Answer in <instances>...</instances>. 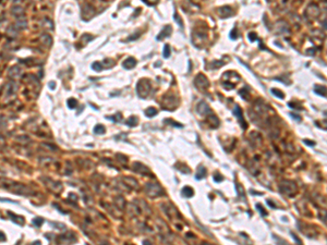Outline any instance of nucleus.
I'll list each match as a JSON object with an SVG mask.
<instances>
[{"mask_svg":"<svg viewBox=\"0 0 327 245\" xmlns=\"http://www.w3.org/2000/svg\"><path fill=\"white\" fill-rule=\"evenodd\" d=\"M303 143L306 144V145H309V146H314V145H315V142H311V141H309V139H304Z\"/></svg>","mask_w":327,"mask_h":245,"instance_id":"nucleus-37","label":"nucleus"},{"mask_svg":"<svg viewBox=\"0 0 327 245\" xmlns=\"http://www.w3.org/2000/svg\"><path fill=\"white\" fill-rule=\"evenodd\" d=\"M41 222H43V219H40V218H37V219H35V220L33 221V223L35 224L36 227H39L40 223H41Z\"/></svg>","mask_w":327,"mask_h":245,"instance_id":"nucleus-36","label":"nucleus"},{"mask_svg":"<svg viewBox=\"0 0 327 245\" xmlns=\"http://www.w3.org/2000/svg\"><path fill=\"white\" fill-rule=\"evenodd\" d=\"M145 192L149 197H158V196L164 195V191L160 187L159 184L157 183H146L145 185Z\"/></svg>","mask_w":327,"mask_h":245,"instance_id":"nucleus-2","label":"nucleus"},{"mask_svg":"<svg viewBox=\"0 0 327 245\" xmlns=\"http://www.w3.org/2000/svg\"><path fill=\"white\" fill-rule=\"evenodd\" d=\"M171 32H172V27H171L170 25H167V26H165L159 32V34L157 35L156 39L158 40V41H160V40H162L164 38L169 37V36L171 35Z\"/></svg>","mask_w":327,"mask_h":245,"instance_id":"nucleus-11","label":"nucleus"},{"mask_svg":"<svg viewBox=\"0 0 327 245\" xmlns=\"http://www.w3.org/2000/svg\"><path fill=\"white\" fill-rule=\"evenodd\" d=\"M206 39V34H203L201 32H194L192 35V40L195 46H198L200 44H203L204 40Z\"/></svg>","mask_w":327,"mask_h":245,"instance_id":"nucleus-8","label":"nucleus"},{"mask_svg":"<svg viewBox=\"0 0 327 245\" xmlns=\"http://www.w3.org/2000/svg\"><path fill=\"white\" fill-rule=\"evenodd\" d=\"M158 113L157 112V109L154 107H149L148 109H146L145 110V115H146V117H148V118H153V117H155Z\"/></svg>","mask_w":327,"mask_h":245,"instance_id":"nucleus-19","label":"nucleus"},{"mask_svg":"<svg viewBox=\"0 0 327 245\" xmlns=\"http://www.w3.org/2000/svg\"><path fill=\"white\" fill-rule=\"evenodd\" d=\"M193 194H194V191H193L192 187L184 186L183 188H182V196H184V197L190 198V197H192L193 196Z\"/></svg>","mask_w":327,"mask_h":245,"instance_id":"nucleus-17","label":"nucleus"},{"mask_svg":"<svg viewBox=\"0 0 327 245\" xmlns=\"http://www.w3.org/2000/svg\"><path fill=\"white\" fill-rule=\"evenodd\" d=\"M0 241H6V237L3 236V233L0 232Z\"/></svg>","mask_w":327,"mask_h":245,"instance_id":"nucleus-39","label":"nucleus"},{"mask_svg":"<svg viewBox=\"0 0 327 245\" xmlns=\"http://www.w3.org/2000/svg\"><path fill=\"white\" fill-rule=\"evenodd\" d=\"M177 97L175 95H165L162 98V108L166 110H174L177 105H178V100H176Z\"/></svg>","mask_w":327,"mask_h":245,"instance_id":"nucleus-4","label":"nucleus"},{"mask_svg":"<svg viewBox=\"0 0 327 245\" xmlns=\"http://www.w3.org/2000/svg\"><path fill=\"white\" fill-rule=\"evenodd\" d=\"M92 69L95 70V71H97V72L103 71V64H102L100 62H94L93 64H92Z\"/></svg>","mask_w":327,"mask_h":245,"instance_id":"nucleus-23","label":"nucleus"},{"mask_svg":"<svg viewBox=\"0 0 327 245\" xmlns=\"http://www.w3.org/2000/svg\"><path fill=\"white\" fill-rule=\"evenodd\" d=\"M162 56H164V58H166V59L170 57V46L168 44H166L164 46V54H162Z\"/></svg>","mask_w":327,"mask_h":245,"instance_id":"nucleus-22","label":"nucleus"},{"mask_svg":"<svg viewBox=\"0 0 327 245\" xmlns=\"http://www.w3.org/2000/svg\"><path fill=\"white\" fill-rule=\"evenodd\" d=\"M138 122H139V119H138L136 117L132 116L131 118H129V119L127 120V125L133 128V126H136V125H138Z\"/></svg>","mask_w":327,"mask_h":245,"instance_id":"nucleus-18","label":"nucleus"},{"mask_svg":"<svg viewBox=\"0 0 327 245\" xmlns=\"http://www.w3.org/2000/svg\"><path fill=\"white\" fill-rule=\"evenodd\" d=\"M289 115H290V117H291L292 119H295V120L298 121V122H301V120H302V118H301L299 115H296V113H293V112H290Z\"/></svg>","mask_w":327,"mask_h":245,"instance_id":"nucleus-33","label":"nucleus"},{"mask_svg":"<svg viewBox=\"0 0 327 245\" xmlns=\"http://www.w3.org/2000/svg\"><path fill=\"white\" fill-rule=\"evenodd\" d=\"M288 106L290 108H293V109H299V110H302V109H303V107H299V106H297L296 104H293V103H288Z\"/></svg>","mask_w":327,"mask_h":245,"instance_id":"nucleus-35","label":"nucleus"},{"mask_svg":"<svg viewBox=\"0 0 327 245\" xmlns=\"http://www.w3.org/2000/svg\"><path fill=\"white\" fill-rule=\"evenodd\" d=\"M270 92H272V94H273L274 96H276V97L280 98V99H283V98H285V94L282 93L281 90H279V89L272 88V89H270Z\"/></svg>","mask_w":327,"mask_h":245,"instance_id":"nucleus-20","label":"nucleus"},{"mask_svg":"<svg viewBox=\"0 0 327 245\" xmlns=\"http://www.w3.org/2000/svg\"><path fill=\"white\" fill-rule=\"evenodd\" d=\"M13 13L14 14H18V15H22L23 13H24V10L22 9V8H20V7H18V8H13Z\"/></svg>","mask_w":327,"mask_h":245,"instance_id":"nucleus-32","label":"nucleus"},{"mask_svg":"<svg viewBox=\"0 0 327 245\" xmlns=\"http://www.w3.org/2000/svg\"><path fill=\"white\" fill-rule=\"evenodd\" d=\"M40 39H41V41H43L44 44L47 45V46H49V45L51 44V38H50L49 35H43L40 37Z\"/></svg>","mask_w":327,"mask_h":245,"instance_id":"nucleus-24","label":"nucleus"},{"mask_svg":"<svg viewBox=\"0 0 327 245\" xmlns=\"http://www.w3.org/2000/svg\"><path fill=\"white\" fill-rule=\"evenodd\" d=\"M247 38H249V40H250L251 43H253V41H256V40H257V36H256L255 33L251 32V33H249V35H247Z\"/></svg>","mask_w":327,"mask_h":245,"instance_id":"nucleus-30","label":"nucleus"},{"mask_svg":"<svg viewBox=\"0 0 327 245\" xmlns=\"http://www.w3.org/2000/svg\"><path fill=\"white\" fill-rule=\"evenodd\" d=\"M151 90H152V85H151V82L147 79H142V80L139 81L138 86H136V93L140 97H147L151 93Z\"/></svg>","mask_w":327,"mask_h":245,"instance_id":"nucleus-1","label":"nucleus"},{"mask_svg":"<svg viewBox=\"0 0 327 245\" xmlns=\"http://www.w3.org/2000/svg\"><path fill=\"white\" fill-rule=\"evenodd\" d=\"M267 204H268V206H270L272 208H274V209L276 208V205H275V204H274V203L270 201V199H268V201H267Z\"/></svg>","mask_w":327,"mask_h":245,"instance_id":"nucleus-38","label":"nucleus"},{"mask_svg":"<svg viewBox=\"0 0 327 245\" xmlns=\"http://www.w3.org/2000/svg\"><path fill=\"white\" fill-rule=\"evenodd\" d=\"M76 105H77V101H76L74 98H70V99L68 100V106H69L70 109H74V108L76 107Z\"/></svg>","mask_w":327,"mask_h":245,"instance_id":"nucleus-26","label":"nucleus"},{"mask_svg":"<svg viewBox=\"0 0 327 245\" xmlns=\"http://www.w3.org/2000/svg\"><path fill=\"white\" fill-rule=\"evenodd\" d=\"M196 111L200 115H202V116H205V115H209L211 113V109H209L208 105L205 101H200L198 105L196 106Z\"/></svg>","mask_w":327,"mask_h":245,"instance_id":"nucleus-10","label":"nucleus"},{"mask_svg":"<svg viewBox=\"0 0 327 245\" xmlns=\"http://www.w3.org/2000/svg\"><path fill=\"white\" fill-rule=\"evenodd\" d=\"M217 12H218L220 18L226 19V18H229V17H231V15H232L233 10L231 9V7H229V6H225V7L219 8Z\"/></svg>","mask_w":327,"mask_h":245,"instance_id":"nucleus-9","label":"nucleus"},{"mask_svg":"<svg viewBox=\"0 0 327 245\" xmlns=\"http://www.w3.org/2000/svg\"><path fill=\"white\" fill-rule=\"evenodd\" d=\"M94 132L96 134H104L105 132H106V128L102 124H97L96 126H95Z\"/></svg>","mask_w":327,"mask_h":245,"instance_id":"nucleus-21","label":"nucleus"},{"mask_svg":"<svg viewBox=\"0 0 327 245\" xmlns=\"http://www.w3.org/2000/svg\"><path fill=\"white\" fill-rule=\"evenodd\" d=\"M133 167H136V168L134 169L135 171H138V172H140V173H142L143 175H148V173H149V170H148L144 165H142V164L135 162Z\"/></svg>","mask_w":327,"mask_h":245,"instance_id":"nucleus-13","label":"nucleus"},{"mask_svg":"<svg viewBox=\"0 0 327 245\" xmlns=\"http://www.w3.org/2000/svg\"><path fill=\"white\" fill-rule=\"evenodd\" d=\"M214 181H215V182H221V181H224V177L220 175L219 173H218V175L215 174V175H214Z\"/></svg>","mask_w":327,"mask_h":245,"instance_id":"nucleus-34","label":"nucleus"},{"mask_svg":"<svg viewBox=\"0 0 327 245\" xmlns=\"http://www.w3.org/2000/svg\"><path fill=\"white\" fill-rule=\"evenodd\" d=\"M206 174H207L206 168H205V167H203V166H201V167H198V169H197L195 179H196V180H202V179H204L205 177H206Z\"/></svg>","mask_w":327,"mask_h":245,"instance_id":"nucleus-15","label":"nucleus"},{"mask_svg":"<svg viewBox=\"0 0 327 245\" xmlns=\"http://www.w3.org/2000/svg\"><path fill=\"white\" fill-rule=\"evenodd\" d=\"M194 84L196 86L198 89L201 90H206L208 87H209V81L207 80V77L204 74H197L195 76V80H194Z\"/></svg>","mask_w":327,"mask_h":245,"instance_id":"nucleus-5","label":"nucleus"},{"mask_svg":"<svg viewBox=\"0 0 327 245\" xmlns=\"http://www.w3.org/2000/svg\"><path fill=\"white\" fill-rule=\"evenodd\" d=\"M174 20L176 21V23L179 25L180 27H183V23H182V21H181V18L179 17V14L177 13V12H175V15H174Z\"/></svg>","mask_w":327,"mask_h":245,"instance_id":"nucleus-27","label":"nucleus"},{"mask_svg":"<svg viewBox=\"0 0 327 245\" xmlns=\"http://www.w3.org/2000/svg\"><path fill=\"white\" fill-rule=\"evenodd\" d=\"M305 15L309 19H316L319 15V9L316 5H310L305 10Z\"/></svg>","mask_w":327,"mask_h":245,"instance_id":"nucleus-7","label":"nucleus"},{"mask_svg":"<svg viewBox=\"0 0 327 245\" xmlns=\"http://www.w3.org/2000/svg\"><path fill=\"white\" fill-rule=\"evenodd\" d=\"M233 115L237 117V119H238V121H239L240 125H241L242 129L243 130L247 129V122H245V120H244V118H243V112H242V109L240 108L239 105H236V106H234V109H233Z\"/></svg>","mask_w":327,"mask_h":245,"instance_id":"nucleus-6","label":"nucleus"},{"mask_svg":"<svg viewBox=\"0 0 327 245\" xmlns=\"http://www.w3.org/2000/svg\"><path fill=\"white\" fill-rule=\"evenodd\" d=\"M237 34H238V33H237V28H232V31L229 33V37H230V39H232V40L237 39V38H238Z\"/></svg>","mask_w":327,"mask_h":245,"instance_id":"nucleus-28","label":"nucleus"},{"mask_svg":"<svg viewBox=\"0 0 327 245\" xmlns=\"http://www.w3.org/2000/svg\"><path fill=\"white\" fill-rule=\"evenodd\" d=\"M165 122H166V123H169V124H171V125H174V126H177V128H182V124H178V123H176V121L171 120V119H166Z\"/></svg>","mask_w":327,"mask_h":245,"instance_id":"nucleus-31","label":"nucleus"},{"mask_svg":"<svg viewBox=\"0 0 327 245\" xmlns=\"http://www.w3.org/2000/svg\"><path fill=\"white\" fill-rule=\"evenodd\" d=\"M279 191L285 195L293 196L297 192V185L290 181H282L281 184L279 185Z\"/></svg>","mask_w":327,"mask_h":245,"instance_id":"nucleus-3","label":"nucleus"},{"mask_svg":"<svg viewBox=\"0 0 327 245\" xmlns=\"http://www.w3.org/2000/svg\"><path fill=\"white\" fill-rule=\"evenodd\" d=\"M255 207H256V208H257V210L260 211V214L262 215L263 217H266V216H267V211H266V210L264 209V207H263V206L261 205V204H256Z\"/></svg>","mask_w":327,"mask_h":245,"instance_id":"nucleus-25","label":"nucleus"},{"mask_svg":"<svg viewBox=\"0 0 327 245\" xmlns=\"http://www.w3.org/2000/svg\"><path fill=\"white\" fill-rule=\"evenodd\" d=\"M208 123H209V126H211V128L215 129V128H217V126L219 125V120H218V118H217L215 115H211V113H209Z\"/></svg>","mask_w":327,"mask_h":245,"instance_id":"nucleus-14","label":"nucleus"},{"mask_svg":"<svg viewBox=\"0 0 327 245\" xmlns=\"http://www.w3.org/2000/svg\"><path fill=\"white\" fill-rule=\"evenodd\" d=\"M314 93L317 94V95H319V96H323V97H325V96H326V88H325V86H321V85H315V87H314Z\"/></svg>","mask_w":327,"mask_h":245,"instance_id":"nucleus-16","label":"nucleus"},{"mask_svg":"<svg viewBox=\"0 0 327 245\" xmlns=\"http://www.w3.org/2000/svg\"><path fill=\"white\" fill-rule=\"evenodd\" d=\"M108 119L115 121V122H120L121 119H122V116H121V113H117L115 117H108Z\"/></svg>","mask_w":327,"mask_h":245,"instance_id":"nucleus-29","label":"nucleus"},{"mask_svg":"<svg viewBox=\"0 0 327 245\" xmlns=\"http://www.w3.org/2000/svg\"><path fill=\"white\" fill-rule=\"evenodd\" d=\"M135 66H136V60H135L134 58H132V57L126 59V60L122 62V67L124 68L126 70H131V69H133Z\"/></svg>","mask_w":327,"mask_h":245,"instance_id":"nucleus-12","label":"nucleus"}]
</instances>
